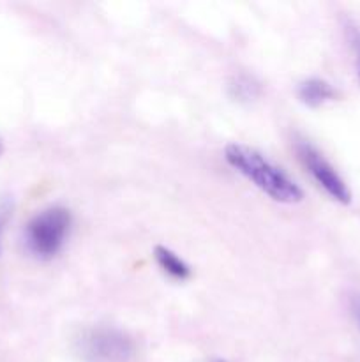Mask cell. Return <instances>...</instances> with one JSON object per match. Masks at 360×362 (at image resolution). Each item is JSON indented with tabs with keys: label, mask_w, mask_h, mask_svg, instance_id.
Listing matches in <instances>:
<instances>
[{
	"label": "cell",
	"mask_w": 360,
	"mask_h": 362,
	"mask_svg": "<svg viewBox=\"0 0 360 362\" xmlns=\"http://www.w3.org/2000/svg\"><path fill=\"white\" fill-rule=\"evenodd\" d=\"M154 258L157 262L159 269H161L164 274H168L172 279L176 281H186L191 278V267L179 257L176 253H173L169 247L166 246H155L154 247Z\"/></svg>",
	"instance_id": "8992f818"
},
{
	"label": "cell",
	"mask_w": 360,
	"mask_h": 362,
	"mask_svg": "<svg viewBox=\"0 0 360 362\" xmlns=\"http://www.w3.org/2000/svg\"><path fill=\"white\" fill-rule=\"evenodd\" d=\"M2 152H4V144H2V140H0V156H2Z\"/></svg>",
	"instance_id": "7c38bea8"
},
{
	"label": "cell",
	"mask_w": 360,
	"mask_h": 362,
	"mask_svg": "<svg viewBox=\"0 0 360 362\" xmlns=\"http://www.w3.org/2000/svg\"><path fill=\"white\" fill-rule=\"evenodd\" d=\"M74 349L83 362H134L136 345L122 329L92 325L74 339Z\"/></svg>",
	"instance_id": "3957f363"
},
{
	"label": "cell",
	"mask_w": 360,
	"mask_h": 362,
	"mask_svg": "<svg viewBox=\"0 0 360 362\" xmlns=\"http://www.w3.org/2000/svg\"><path fill=\"white\" fill-rule=\"evenodd\" d=\"M224 159L236 173L246 177L254 187L263 191L277 204L293 205L304 200L302 187L258 148L229 144L224 147Z\"/></svg>",
	"instance_id": "6da1fadb"
},
{
	"label": "cell",
	"mask_w": 360,
	"mask_h": 362,
	"mask_svg": "<svg viewBox=\"0 0 360 362\" xmlns=\"http://www.w3.org/2000/svg\"><path fill=\"white\" fill-rule=\"evenodd\" d=\"M260 83L253 76H249V74H240V76H235L229 81V94L236 101H254L260 95Z\"/></svg>",
	"instance_id": "52a82bcc"
},
{
	"label": "cell",
	"mask_w": 360,
	"mask_h": 362,
	"mask_svg": "<svg viewBox=\"0 0 360 362\" xmlns=\"http://www.w3.org/2000/svg\"><path fill=\"white\" fill-rule=\"evenodd\" d=\"M355 46H356V53H359V74H360V35H356Z\"/></svg>",
	"instance_id": "30bf717a"
},
{
	"label": "cell",
	"mask_w": 360,
	"mask_h": 362,
	"mask_svg": "<svg viewBox=\"0 0 360 362\" xmlns=\"http://www.w3.org/2000/svg\"><path fill=\"white\" fill-rule=\"evenodd\" d=\"M205 362H229V361H226V359H210V361H205Z\"/></svg>",
	"instance_id": "8fae6325"
},
{
	"label": "cell",
	"mask_w": 360,
	"mask_h": 362,
	"mask_svg": "<svg viewBox=\"0 0 360 362\" xmlns=\"http://www.w3.org/2000/svg\"><path fill=\"white\" fill-rule=\"evenodd\" d=\"M295 152L299 156L300 163L307 170L314 182L328 194L334 202L341 205H349L353 200L352 189L348 187L346 180L341 173L335 170V166L307 140H295Z\"/></svg>",
	"instance_id": "277c9868"
},
{
	"label": "cell",
	"mask_w": 360,
	"mask_h": 362,
	"mask_svg": "<svg viewBox=\"0 0 360 362\" xmlns=\"http://www.w3.org/2000/svg\"><path fill=\"white\" fill-rule=\"evenodd\" d=\"M9 216H11V205L4 202V204L0 205V253H2V233H4V228H6V223L7 219H9Z\"/></svg>",
	"instance_id": "9c48e42d"
},
{
	"label": "cell",
	"mask_w": 360,
	"mask_h": 362,
	"mask_svg": "<svg viewBox=\"0 0 360 362\" xmlns=\"http://www.w3.org/2000/svg\"><path fill=\"white\" fill-rule=\"evenodd\" d=\"M296 95H299L300 103L309 108H320V106L337 99V90L330 81L313 76L300 81L296 87Z\"/></svg>",
	"instance_id": "5b68a950"
},
{
	"label": "cell",
	"mask_w": 360,
	"mask_h": 362,
	"mask_svg": "<svg viewBox=\"0 0 360 362\" xmlns=\"http://www.w3.org/2000/svg\"><path fill=\"white\" fill-rule=\"evenodd\" d=\"M73 226L69 209L52 205L42 209L27 223L23 232L25 247L39 260H52L62 251Z\"/></svg>",
	"instance_id": "7a4b0ae2"
},
{
	"label": "cell",
	"mask_w": 360,
	"mask_h": 362,
	"mask_svg": "<svg viewBox=\"0 0 360 362\" xmlns=\"http://www.w3.org/2000/svg\"><path fill=\"white\" fill-rule=\"evenodd\" d=\"M348 310H349V315H352V320L355 322V325L359 327V331H360V293H356V292L349 293Z\"/></svg>",
	"instance_id": "ba28073f"
}]
</instances>
